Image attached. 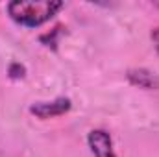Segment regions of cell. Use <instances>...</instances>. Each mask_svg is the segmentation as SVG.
<instances>
[{
    "mask_svg": "<svg viewBox=\"0 0 159 157\" xmlns=\"http://www.w3.org/2000/svg\"><path fill=\"white\" fill-rule=\"evenodd\" d=\"M63 2L57 0H15L7 4V15L13 22L24 28H39L48 22L57 11L63 9Z\"/></svg>",
    "mask_w": 159,
    "mask_h": 157,
    "instance_id": "cell-1",
    "label": "cell"
},
{
    "mask_svg": "<svg viewBox=\"0 0 159 157\" xmlns=\"http://www.w3.org/2000/svg\"><path fill=\"white\" fill-rule=\"evenodd\" d=\"M72 107V102L70 98H56L52 102H35L30 105V113L34 117L41 118V120H46V118H56V117H61L65 113H69Z\"/></svg>",
    "mask_w": 159,
    "mask_h": 157,
    "instance_id": "cell-2",
    "label": "cell"
},
{
    "mask_svg": "<svg viewBox=\"0 0 159 157\" xmlns=\"http://www.w3.org/2000/svg\"><path fill=\"white\" fill-rule=\"evenodd\" d=\"M87 144L94 157H117L113 150V139L106 129H93L87 135Z\"/></svg>",
    "mask_w": 159,
    "mask_h": 157,
    "instance_id": "cell-3",
    "label": "cell"
},
{
    "mask_svg": "<svg viewBox=\"0 0 159 157\" xmlns=\"http://www.w3.org/2000/svg\"><path fill=\"white\" fill-rule=\"evenodd\" d=\"M128 79L131 85L152 91V89H159V76L146 70V69H131L128 70Z\"/></svg>",
    "mask_w": 159,
    "mask_h": 157,
    "instance_id": "cell-4",
    "label": "cell"
},
{
    "mask_svg": "<svg viewBox=\"0 0 159 157\" xmlns=\"http://www.w3.org/2000/svg\"><path fill=\"white\" fill-rule=\"evenodd\" d=\"M24 67L20 65V63H13L11 67H9V76L13 79H19V78H24Z\"/></svg>",
    "mask_w": 159,
    "mask_h": 157,
    "instance_id": "cell-5",
    "label": "cell"
},
{
    "mask_svg": "<svg viewBox=\"0 0 159 157\" xmlns=\"http://www.w3.org/2000/svg\"><path fill=\"white\" fill-rule=\"evenodd\" d=\"M150 37H152V43H154V48H156V52L159 54V28H154V30H152Z\"/></svg>",
    "mask_w": 159,
    "mask_h": 157,
    "instance_id": "cell-6",
    "label": "cell"
},
{
    "mask_svg": "<svg viewBox=\"0 0 159 157\" xmlns=\"http://www.w3.org/2000/svg\"><path fill=\"white\" fill-rule=\"evenodd\" d=\"M156 6H157V7H159V2H157V4H156Z\"/></svg>",
    "mask_w": 159,
    "mask_h": 157,
    "instance_id": "cell-7",
    "label": "cell"
}]
</instances>
